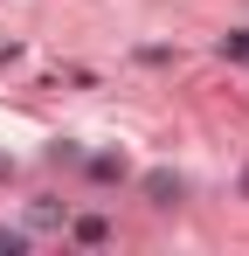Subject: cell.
<instances>
[{"label": "cell", "instance_id": "1", "mask_svg": "<svg viewBox=\"0 0 249 256\" xmlns=\"http://www.w3.org/2000/svg\"><path fill=\"white\" fill-rule=\"evenodd\" d=\"M146 194H152V201H180V180H173V173H152Z\"/></svg>", "mask_w": 249, "mask_h": 256}, {"label": "cell", "instance_id": "2", "mask_svg": "<svg viewBox=\"0 0 249 256\" xmlns=\"http://www.w3.org/2000/svg\"><path fill=\"white\" fill-rule=\"evenodd\" d=\"M104 236H111V228H104L97 214H83V222H76V242H104Z\"/></svg>", "mask_w": 249, "mask_h": 256}, {"label": "cell", "instance_id": "3", "mask_svg": "<svg viewBox=\"0 0 249 256\" xmlns=\"http://www.w3.org/2000/svg\"><path fill=\"white\" fill-rule=\"evenodd\" d=\"M222 48H228L236 62H249V35H228V42H222Z\"/></svg>", "mask_w": 249, "mask_h": 256}, {"label": "cell", "instance_id": "4", "mask_svg": "<svg viewBox=\"0 0 249 256\" xmlns=\"http://www.w3.org/2000/svg\"><path fill=\"white\" fill-rule=\"evenodd\" d=\"M242 194H249V173H242Z\"/></svg>", "mask_w": 249, "mask_h": 256}]
</instances>
